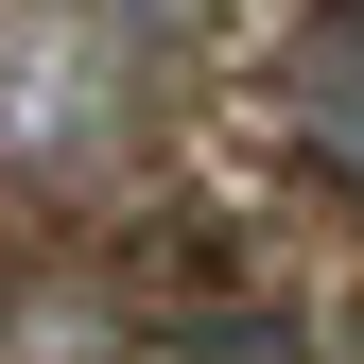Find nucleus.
<instances>
[{
  "instance_id": "nucleus-1",
  "label": "nucleus",
  "mask_w": 364,
  "mask_h": 364,
  "mask_svg": "<svg viewBox=\"0 0 364 364\" xmlns=\"http://www.w3.org/2000/svg\"><path fill=\"white\" fill-rule=\"evenodd\" d=\"M295 139L330 156L347 191H364V0H347V18H312V35H295Z\"/></svg>"
},
{
  "instance_id": "nucleus-2",
  "label": "nucleus",
  "mask_w": 364,
  "mask_h": 364,
  "mask_svg": "<svg viewBox=\"0 0 364 364\" xmlns=\"http://www.w3.org/2000/svg\"><path fill=\"white\" fill-rule=\"evenodd\" d=\"M173 364H312V330H278V312H191Z\"/></svg>"
}]
</instances>
